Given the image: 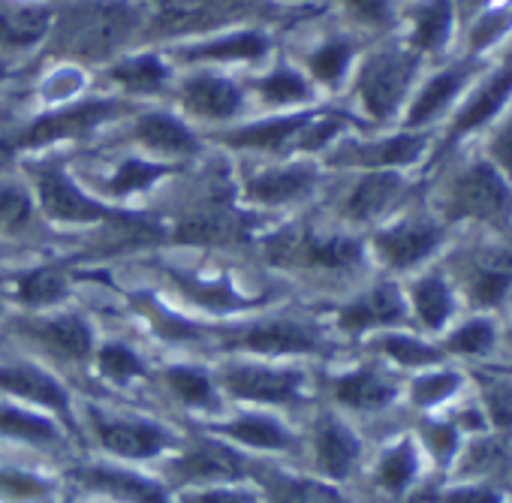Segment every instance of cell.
Returning a JSON list of instances; mask_svg holds the SVG:
<instances>
[{"label":"cell","instance_id":"25","mask_svg":"<svg viewBox=\"0 0 512 503\" xmlns=\"http://www.w3.org/2000/svg\"><path fill=\"white\" fill-rule=\"evenodd\" d=\"M308 124L305 115L296 118H278V121H263V124H253L247 130H238L229 136V145L238 148H281L293 133H299Z\"/></svg>","mask_w":512,"mask_h":503},{"label":"cell","instance_id":"7","mask_svg":"<svg viewBox=\"0 0 512 503\" xmlns=\"http://www.w3.org/2000/svg\"><path fill=\"white\" fill-rule=\"evenodd\" d=\"M299 374L293 371H269V368H229L223 383L232 395L250 401H290L299 389Z\"/></svg>","mask_w":512,"mask_h":503},{"label":"cell","instance_id":"18","mask_svg":"<svg viewBox=\"0 0 512 503\" xmlns=\"http://www.w3.org/2000/svg\"><path fill=\"white\" fill-rule=\"evenodd\" d=\"M314 169L308 166H290V169H278V172H266L260 178L250 181V196L256 202H269V205H278V202H287V199H296L302 196L311 184H314Z\"/></svg>","mask_w":512,"mask_h":503},{"label":"cell","instance_id":"43","mask_svg":"<svg viewBox=\"0 0 512 503\" xmlns=\"http://www.w3.org/2000/svg\"><path fill=\"white\" fill-rule=\"evenodd\" d=\"M347 61H350V46L344 43H329L323 46L314 58H311V70L317 79L323 82H338L341 73L347 70Z\"/></svg>","mask_w":512,"mask_h":503},{"label":"cell","instance_id":"26","mask_svg":"<svg viewBox=\"0 0 512 503\" xmlns=\"http://www.w3.org/2000/svg\"><path fill=\"white\" fill-rule=\"evenodd\" d=\"M509 91H512V73L506 70V73L494 76V79L476 94V100L461 112V118H458V124H455V136L464 133V130H473V127H479L485 118H491V115L506 103Z\"/></svg>","mask_w":512,"mask_h":503},{"label":"cell","instance_id":"6","mask_svg":"<svg viewBox=\"0 0 512 503\" xmlns=\"http://www.w3.org/2000/svg\"><path fill=\"white\" fill-rule=\"evenodd\" d=\"M509 202L506 184L500 175L488 166H473L467 169L458 184H455V214H470V217H497L503 214Z\"/></svg>","mask_w":512,"mask_h":503},{"label":"cell","instance_id":"30","mask_svg":"<svg viewBox=\"0 0 512 503\" xmlns=\"http://www.w3.org/2000/svg\"><path fill=\"white\" fill-rule=\"evenodd\" d=\"M449 25H452V7L449 0H431L425 10H419L416 16V46L425 52H434L443 46V40L449 37Z\"/></svg>","mask_w":512,"mask_h":503},{"label":"cell","instance_id":"2","mask_svg":"<svg viewBox=\"0 0 512 503\" xmlns=\"http://www.w3.org/2000/svg\"><path fill=\"white\" fill-rule=\"evenodd\" d=\"M359 244L353 238H311L299 232L275 235L266 244V257L275 266H323V269H344L359 260Z\"/></svg>","mask_w":512,"mask_h":503},{"label":"cell","instance_id":"49","mask_svg":"<svg viewBox=\"0 0 512 503\" xmlns=\"http://www.w3.org/2000/svg\"><path fill=\"white\" fill-rule=\"evenodd\" d=\"M422 148V139H413V136H398L392 142H386L380 148V163L386 166H398V163H410Z\"/></svg>","mask_w":512,"mask_h":503},{"label":"cell","instance_id":"21","mask_svg":"<svg viewBox=\"0 0 512 503\" xmlns=\"http://www.w3.org/2000/svg\"><path fill=\"white\" fill-rule=\"evenodd\" d=\"M398 196H401V178L395 172H374L353 190L347 211L359 220H368L386 211Z\"/></svg>","mask_w":512,"mask_h":503},{"label":"cell","instance_id":"10","mask_svg":"<svg viewBox=\"0 0 512 503\" xmlns=\"http://www.w3.org/2000/svg\"><path fill=\"white\" fill-rule=\"evenodd\" d=\"M235 7V0H160L157 31L181 34L193 28H208L226 19Z\"/></svg>","mask_w":512,"mask_h":503},{"label":"cell","instance_id":"17","mask_svg":"<svg viewBox=\"0 0 512 503\" xmlns=\"http://www.w3.org/2000/svg\"><path fill=\"white\" fill-rule=\"evenodd\" d=\"M404 314V305H401V296L395 287H377L371 296L359 299L356 305L344 308L341 314V326L350 329V332H359V329H368V326H383V323H395L401 320Z\"/></svg>","mask_w":512,"mask_h":503},{"label":"cell","instance_id":"46","mask_svg":"<svg viewBox=\"0 0 512 503\" xmlns=\"http://www.w3.org/2000/svg\"><path fill=\"white\" fill-rule=\"evenodd\" d=\"M458 389V377L455 374H437V377H422L413 386V401L416 404H437L443 398H449Z\"/></svg>","mask_w":512,"mask_h":503},{"label":"cell","instance_id":"44","mask_svg":"<svg viewBox=\"0 0 512 503\" xmlns=\"http://www.w3.org/2000/svg\"><path fill=\"white\" fill-rule=\"evenodd\" d=\"M49 494V485L31 473H13V470H0V497H13V500H34Z\"/></svg>","mask_w":512,"mask_h":503},{"label":"cell","instance_id":"34","mask_svg":"<svg viewBox=\"0 0 512 503\" xmlns=\"http://www.w3.org/2000/svg\"><path fill=\"white\" fill-rule=\"evenodd\" d=\"M175 281L181 284V290H184L187 296H193L199 305L214 308V311L250 305V302H247L244 296H238L229 284H205V281H193V278H184V275H175Z\"/></svg>","mask_w":512,"mask_h":503},{"label":"cell","instance_id":"15","mask_svg":"<svg viewBox=\"0 0 512 503\" xmlns=\"http://www.w3.org/2000/svg\"><path fill=\"white\" fill-rule=\"evenodd\" d=\"M79 479L91 488H100L112 497H121L127 503H166V494L160 485L139 479L133 473H118V470H106V467H91V470H79Z\"/></svg>","mask_w":512,"mask_h":503},{"label":"cell","instance_id":"33","mask_svg":"<svg viewBox=\"0 0 512 503\" xmlns=\"http://www.w3.org/2000/svg\"><path fill=\"white\" fill-rule=\"evenodd\" d=\"M112 79L121 82L124 88L130 91H151L157 88L163 79H166V70L157 58H133V61H124L112 70Z\"/></svg>","mask_w":512,"mask_h":503},{"label":"cell","instance_id":"20","mask_svg":"<svg viewBox=\"0 0 512 503\" xmlns=\"http://www.w3.org/2000/svg\"><path fill=\"white\" fill-rule=\"evenodd\" d=\"M317 455H320L323 470H326L329 476L341 479V476H347V470L353 467V461H356V455H359V443H356V437H353L344 425L326 419V422L320 425V431H317Z\"/></svg>","mask_w":512,"mask_h":503},{"label":"cell","instance_id":"53","mask_svg":"<svg viewBox=\"0 0 512 503\" xmlns=\"http://www.w3.org/2000/svg\"><path fill=\"white\" fill-rule=\"evenodd\" d=\"M488 404L500 425H512V389H506V386L488 389Z\"/></svg>","mask_w":512,"mask_h":503},{"label":"cell","instance_id":"19","mask_svg":"<svg viewBox=\"0 0 512 503\" xmlns=\"http://www.w3.org/2000/svg\"><path fill=\"white\" fill-rule=\"evenodd\" d=\"M0 389H10V392H16L22 398L49 404L58 413H67L64 389L52 377H46V374H40L34 368H0Z\"/></svg>","mask_w":512,"mask_h":503},{"label":"cell","instance_id":"5","mask_svg":"<svg viewBox=\"0 0 512 503\" xmlns=\"http://www.w3.org/2000/svg\"><path fill=\"white\" fill-rule=\"evenodd\" d=\"M115 109H118L115 103H82V106H73V109H64V112H55V115H43L19 139H10L7 148L16 151L22 145L34 148V145H49V142H58V139L82 136L91 127L103 124Z\"/></svg>","mask_w":512,"mask_h":503},{"label":"cell","instance_id":"24","mask_svg":"<svg viewBox=\"0 0 512 503\" xmlns=\"http://www.w3.org/2000/svg\"><path fill=\"white\" fill-rule=\"evenodd\" d=\"M269 43L260 34H235L199 49L187 52V61H247V58H260L266 55Z\"/></svg>","mask_w":512,"mask_h":503},{"label":"cell","instance_id":"22","mask_svg":"<svg viewBox=\"0 0 512 503\" xmlns=\"http://www.w3.org/2000/svg\"><path fill=\"white\" fill-rule=\"evenodd\" d=\"M136 136L148 148L163 151V154H190V151H196V142L187 133V127L178 124L169 115H145L139 121V127H136Z\"/></svg>","mask_w":512,"mask_h":503},{"label":"cell","instance_id":"23","mask_svg":"<svg viewBox=\"0 0 512 503\" xmlns=\"http://www.w3.org/2000/svg\"><path fill=\"white\" fill-rule=\"evenodd\" d=\"M52 16L46 10H13L0 16V46H31L46 37Z\"/></svg>","mask_w":512,"mask_h":503},{"label":"cell","instance_id":"47","mask_svg":"<svg viewBox=\"0 0 512 503\" xmlns=\"http://www.w3.org/2000/svg\"><path fill=\"white\" fill-rule=\"evenodd\" d=\"M386 353H392L398 362H404V365H425V362H434L437 359V353L431 350V347H425V344H416V341H410V338H389L386 344Z\"/></svg>","mask_w":512,"mask_h":503},{"label":"cell","instance_id":"45","mask_svg":"<svg viewBox=\"0 0 512 503\" xmlns=\"http://www.w3.org/2000/svg\"><path fill=\"white\" fill-rule=\"evenodd\" d=\"M260 91H263L266 100H272V103H293V100H305V97H308L305 82H302L299 76L287 73V70L269 76V79L260 85Z\"/></svg>","mask_w":512,"mask_h":503},{"label":"cell","instance_id":"56","mask_svg":"<svg viewBox=\"0 0 512 503\" xmlns=\"http://www.w3.org/2000/svg\"><path fill=\"white\" fill-rule=\"evenodd\" d=\"M446 503H500V497L488 488H461V491H452Z\"/></svg>","mask_w":512,"mask_h":503},{"label":"cell","instance_id":"14","mask_svg":"<svg viewBox=\"0 0 512 503\" xmlns=\"http://www.w3.org/2000/svg\"><path fill=\"white\" fill-rule=\"evenodd\" d=\"M184 97V106L196 115H205V118H229L238 112L241 106V97L238 91L223 82V79H214V76H199V79H190L181 91Z\"/></svg>","mask_w":512,"mask_h":503},{"label":"cell","instance_id":"42","mask_svg":"<svg viewBox=\"0 0 512 503\" xmlns=\"http://www.w3.org/2000/svg\"><path fill=\"white\" fill-rule=\"evenodd\" d=\"M100 368H103L109 377H115V380H130V377H139V374L145 371L142 362H139V356H136L133 350H127V347H121V344L103 347V353H100Z\"/></svg>","mask_w":512,"mask_h":503},{"label":"cell","instance_id":"58","mask_svg":"<svg viewBox=\"0 0 512 503\" xmlns=\"http://www.w3.org/2000/svg\"><path fill=\"white\" fill-rule=\"evenodd\" d=\"M4 76H7V67H4V64H0V79H4Z\"/></svg>","mask_w":512,"mask_h":503},{"label":"cell","instance_id":"12","mask_svg":"<svg viewBox=\"0 0 512 503\" xmlns=\"http://www.w3.org/2000/svg\"><path fill=\"white\" fill-rule=\"evenodd\" d=\"M172 470L175 476H181V482H205V479H235L244 473V464L232 449L205 440L196 449H190Z\"/></svg>","mask_w":512,"mask_h":503},{"label":"cell","instance_id":"40","mask_svg":"<svg viewBox=\"0 0 512 503\" xmlns=\"http://www.w3.org/2000/svg\"><path fill=\"white\" fill-rule=\"evenodd\" d=\"M509 281H512V260L494 263V266H485V269L476 272V281H473L470 293H473L479 302H497V299L506 293Z\"/></svg>","mask_w":512,"mask_h":503},{"label":"cell","instance_id":"54","mask_svg":"<svg viewBox=\"0 0 512 503\" xmlns=\"http://www.w3.org/2000/svg\"><path fill=\"white\" fill-rule=\"evenodd\" d=\"M184 503H256V500H253V494L223 488V491H205V494L184 497Z\"/></svg>","mask_w":512,"mask_h":503},{"label":"cell","instance_id":"29","mask_svg":"<svg viewBox=\"0 0 512 503\" xmlns=\"http://www.w3.org/2000/svg\"><path fill=\"white\" fill-rule=\"evenodd\" d=\"M275 503H347L338 491L308 479H266Z\"/></svg>","mask_w":512,"mask_h":503},{"label":"cell","instance_id":"3","mask_svg":"<svg viewBox=\"0 0 512 503\" xmlns=\"http://www.w3.org/2000/svg\"><path fill=\"white\" fill-rule=\"evenodd\" d=\"M37 190H40V202H43V208H46V214L52 220H67V223H94V220L121 223L127 217L121 211H112V208L88 199L61 169L40 172Z\"/></svg>","mask_w":512,"mask_h":503},{"label":"cell","instance_id":"11","mask_svg":"<svg viewBox=\"0 0 512 503\" xmlns=\"http://www.w3.org/2000/svg\"><path fill=\"white\" fill-rule=\"evenodd\" d=\"M241 238H247V223L220 205H211L178 226V241L187 244H232Z\"/></svg>","mask_w":512,"mask_h":503},{"label":"cell","instance_id":"28","mask_svg":"<svg viewBox=\"0 0 512 503\" xmlns=\"http://www.w3.org/2000/svg\"><path fill=\"white\" fill-rule=\"evenodd\" d=\"M223 431L247 446H256V449H287L290 446V434L266 416H244V419L226 425Z\"/></svg>","mask_w":512,"mask_h":503},{"label":"cell","instance_id":"55","mask_svg":"<svg viewBox=\"0 0 512 503\" xmlns=\"http://www.w3.org/2000/svg\"><path fill=\"white\" fill-rule=\"evenodd\" d=\"M506 19H509V10L506 13H497V16H488L479 28H476V34H473V43L482 49L485 43H491L494 40V34H500V28L506 25Z\"/></svg>","mask_w":512,"mask_h":503},{"label":"cell","instance_id":"37","mask_svg":"<svg viewBox=\"0 0 512 503\" xmlns=\"http://www.w3.org/2000/svg\"><path fill=\"white\" fill-rule=\"evenodd\" d=\"M0 431L19 434L28 440H55V428L46 419L22 413V410H10V407H0Z\"/></svg>","mask_w":512,"mask_h":503},{"label":"cell","instance_id":"57","mask_svg":"<svg viewBox=\"0 0 512 503\" xmlns=\"http://www.w3.org/2000/svg\"><path fill=\"white\" fill-rule=\"evenodd\" d=\"M494 157H497V163L512 175V124L497 136V142H494Z\"/></svg>","mask_w":512,"mask_h":503},{"label":"cell","instance_id":"36","mask_svg":"<svg viewBox=\"0 0 512 503\" xmlns=\"http://www.w3.org/2000/svg\"><path fill=\"white\" fill-rule=\"evenodd\" d=\"M31 223V199L19 187H0V232H19Z\"/></svg>","mask_w":512,"mask_h":503},{"label":"cell","instance_id":"16","mask_svg":"<svg viewBox=\"0 0 512 503\" xmlns=\"http://www.w3.org/2000/svg\"><path fill=\"white\" fill-rule=\"evenodd\" d=\"M437 241H440L437 229H431V226H401V229L380 235L377 247L392 266L404 269V266H413L416 260L428 257Z\"/></svg>","mask_w":512,"mask_h":503},{"label":"cell","instance_id":"32","mask_svg":"<svg viewBox=\"0 0 512 503\" xmlns=\"http://www.w3.org/2000/svg\"><path fill=\"white\" fill-rule=\"evenodd\" d=\"M461 82H464V67H458V70H449V73L437 76V79L422 91V97L416 100V106H413V112H410V121H413V124L428 121V118H431L443 103H449V97L461 88Z\"/></svg>","mask_w":512,"mask_h":503},{"label":"cell","instance_id":"27","mask_svg":"<svg viewBox=\"0 0 512 503\" xmlns=\"http://www.w3.org/2000/svg\"><path fill=\"white\" fill-rule=\"evenodd\" d=\"M338 398L344 404H350V407L371 410V407H383L392 398V386L383 383L371 371H359V374H350V377L338 380Z\"/></svg>","mask_w":512,"mask_h":503},{"label":"cell","instance_id":"1","mask_svg":"<svg viewBox=\"0 0 512 503\" xmlns=\"http://www.w3.org/2000/svg\"><path fill=\"white\" fill-rule=\"evenodd\" d=\"M133 25L136 13L127 4H112V0L88 4L61 22L58 49L82 61H100L109 58L118 46H124Z\"/></svg>","mask_w":512,"mask_h":503},{"label":"cell","instance_id":"4","mask_svg":"<svg viewBox=\"0 0 512 503\" xmlns=\"http://www.w3.org/2000/svg\"><path fill=\"white\" fill-rule=\"evenodd\" d=\"M410 73H413V61L404 55H380L365 67L359 79V94L374 118H386L398 106L410 82Z\"/></svg>","mask_w":512,"mask_h":503},{"label":"cell","instance_id":"31","mask_svg":"<svg viewBox=\"0 0 512 503\" xmlns=\"http://www.w3.org/2000/svg\"><path fill=\"white\" fill-rule=\"evenodd\" d=\"M67 296V281L58 269H37L19 281V299L25 305H55Z\"/></svg>","mask_w":512,"mask_h":503},{"label":"cell","instance_id":"39","mask_svg":"<svg viewBox=\"0 0 512 503\" xmlns=\"http://www.w3.org/2000/svg\"><path fill=\"white\" fill-rule=\"evenodd\" d=\"M169 172V166H157V163H139V160H130V163H124L118 172H115V178H112V190L115 193H133V190H142V187H148V184H154L160 175H166Z\"/></svg>","mask_w":512,"mask_h":503},{"label":"cell","instance_id":"38","mask_svg":"<svg viewBox=\"0 0 512 503\" xmlns=\"http://www.w3.org/2000/svg\"><path fill=\"white\" fill-rule=\"evenodd\" d=\"M413 473H416V455L407 443L392 449L380 464V482L392 491H401L413 479Z\"/></svg>","mask_w":512,"mask_h":503},{"label":"cell","instance_id":"9","mask_svg":"<svg viewBox=\"0 0 512 503\" xmlns=\"http://www.w3.org/2000/svg\"><path fill=\"white\" fill-rule=\"evenodd\" d=\"M235 347H247L256 353H311L317 350V338L311 329L296 323H260L238 332Z\"/></svg>","mask_w":512,"mask_h":503},{"label":"cell","instance_id":"35","mask_svg":"<svg viewBox=\"0 0 512 503\" xmlns=\"http://www.w3.org/2000/svg\"><path fill=\"white\" fill-rule=\"evenodd\" d=\"M416 311L425 326H431V329L443 326V320L449 317V290L437 278L422 281L416 287Z\"/></svg>","mask_w":512,"mask_h":503},{"label":"cell","instance_id":"52","mask_svg":"<svg viewBox=\"0 0 512 503\" xmlns=\"http://www.w3.org/2000/svg\"><path fill=\"white\" fill-rule=\"evenodd\" d=\"M428 443H431V449H434V455L440 458V461H446V458H452V452H455V428H449V425H431L428 428Z\"/></svg>","mask_w":512,"mask_h":503},{"label":"cell","instance_id":"13","mask_svg":"<svg viewBox=\"0 0 512 503\" xmlns=\"http://www.w3.org/2000/svg\"><path fill=\"white\" fill-rule=\"evenodd\" d=\"M22 329L43 341L49 350L67 356V359H85L91 353V329L82 317H58V320H37V323H22Z\"/></svg>","mask_w":512,"mask_h":503},{"label":"cell","instance_id":"48","mask_svg":"<svg viewBox=\"0 0 512 503\" xmlns=\"http://www.w3.org/2000/svg\"><path fill=\"white\" fill-rule=\"evenodd\" d=\"M491 326L485 320H476L470 326H464L455 338H452V347L461 350V353H482L488 344H491Z\"/></svg>","mask_w":512,"mask_h":503},{"label":"cell","instance_id":"41","mask_svg":"<svg viewBox=\"0 0 512 503\" xmlns=\"http://www.w3.org/2000/svg\"><path fill=\"white\" fill-rule=\"evenodd\" d=\"M169 386L187 401V404H208L211 401V383L205 374L193 371V368H172L166 374Z\"/></svg>","mask_w":512,"mask_h":503},{"label":"cell","instance_id":"8","mask_svg":"<svg viewBox=\"0 0 512 503\" xmlns=\"http://www.w3.org/2000/svg\"><path fill=\"white\" fill-rule=\"evenodd\" d=\"M97 422V434L100 440L127 458H145V455H157L166 443L169 434L157 425H145V422H121V419H103L94 413Z\"/></svg>","mask_w":512,"mask_h":503},{"label":"cell","instance_id":"50","mask_svg":"<svg viewBox=\"0 0 512 503\" xmlns=\"http://www.w3.org/2000/svg\"><path fill=\"white\" fill-rule=\"evenodd\" d=\"M347 7L368 25H386L392 19L389 0H347Z\"/></svg>","mask_w":512,"mask_h":503},{"label":"cell","instance_id":"51","mask_svg":"<svg viewBox=\"0 0 512 503\" xmlns=\"http://www.w3.org/2000/svg\"><path fill=\"white\" fill-rule=\"evenodd\" d=\"M142 308H145V314L154 317L157 329H160L166 338H190V335H193V329H190L187 323H181L178 317H169V314H166L163 308H157L154 302H145V299H142Z\"/></svg>","mask_w":512,"mask_h":503}]
</instances>
